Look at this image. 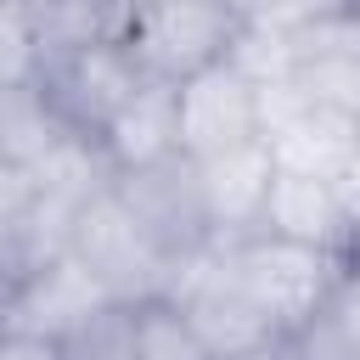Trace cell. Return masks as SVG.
Listing matches in <instances>:
<instances>
[{
	"label": "cell",
	"instance_id": "6da1fadb",
	"mask_svg": "<svg viewBox=\"0 0 360 360\" xmlns=\"http://www.w3.org/2000/svg\"><path fill=\"white\" fill-rule=\"evenodd\" d=\"M248 22L225 0H152L124 17V51L141 79L186 84L236 56Z\"/></svg>",
	"mask_w": 360,
	"mask_h": 360
},
{
	"label": "cell",
	"instance_id": "44dd1931",
	"mask_svg": "<svg viewBox=\"0 0 360 360\" xmlns=\"http://www.w3.org/2000/svg\"><path fill=\"white\" fill-rule=\"evenodd\" d=\"M112 6H118V11L129 17V11H141V6H152V0H112Z\"/></svg>",
	"mask_w": 360,
	"mask_h": 360
},
{
	"label": "cell",
	"instance_id": "5bb4252c",
	"mask_svg": "<svg viewBox=\"0 0 360 360\" xmlns=\"http://www.w3.org/2000/svg\"><path fill=\"white\" fill-rule=\"evenodd\" d=\"M68 135H73V129L56 118L51 96L39 90V79L0 90V163L34 169V163H45Z\"/></svg>",
	"mask_w": 360,
	"mask_h": 360
},
{
	"label": "cell",
	"instance_id": "5b68a950",
	"mask_svg": "<svg viewBox=\"0 0 360 360\" xmlns=\"http://www.w3.org/2000/svg\"><path fill=\"white\" fill-rule=\"evenodd\" d=\"M259 118H264V146H270L276 169L343 180V169L360 152V118L321 101L292 73L259 84Z\"/></svg>",
	"mask_w": 360,
	"mask_h": 360
},
{
	"label": "cell",
	"instance_id": "277c9868",
	"mask_svg": "<svg viewBox=\"0 0 360 360\" xmlns=\"http://www.w3.org/2000/svg\"><path fill=\"white\" fill-rule=\"evenodd\" d=\"M68 253H73V259L101 281V292L118 298V304H158V298H169L174 270H180V264L135 225V214L118 202L112 186L96 191V197L79 208L73 236H68Z\"/></svg>",
	"mask_w": 360,
	"mask_h": 360
},
{
	"label": "cell",
	"instance_id": "d6986e66",
	"mask_svg": "<svg viewBox=\"0 0 360 360\" xmlns=\"http://www.w3.org/2000/svg\"><path fill=\"white\" fill-rule=\"evenodd\" d=\"M0 360H62V349L34 338H0Z\"/></svg>",
	"mask_w": 360,
	"mask_h": 360
},
{
	"label": "cell",
	"instance_id": "8fae6325",
	"mask_svg": "<svg viewBox=\"0 0 360 360\" xmlns=\"http://www.w3.org/2000/svg\"><path fill=\"white\" fill-rule=\"evenodd\" d=\"M197 169H202V197H208L214 242H242V236H253L259 219H264L270 180H276V158H270V146L253 141V146L202 158Z\"/></svg>",
	"mask_w": 360,
	"mask_h": 360
},
{
	"label": "cell",
	"instance_id": "9c48e42d",
	"mask_svg": "<svg viewBox=\"0 0 360 360\" xmlns=\"http://www.w3.org/2000/svg\"><path fill=\"white\" fill-rule=\"evenodd\" d=\"M107 304L101 281L73 259L56 253L39 270H28L6 298H0V338H34V343H62L84 315Z\"/></svg>",
	"mask_w": 360,
	"mask_h": 360
},
{
	"label": "cell",
	"instance_id": "52a82bcc",
	"mask_svg": "<svg viewBox=\"0 0 360 360\" xmlns=\"http://www.w3.org/2000/svg\"><path fill=\"white\" fill-rule=\"evenodd\" d=\"M39 90L51 96L56 118H62L73 135L96 141V135L118 118V107L141 90V68L129 62L124 39H101V45H84V51H73V56L39 62Z\"/></svg>",
	"mask_w": 360,
	"mask_h": 360
},
{
	"label": "cell",
	"instance_id": "4fadbf2b",
	"mask_svg": "<svg viewBox=\"0 0 360 360\" xmlns=\"http://www.w3.org/2000/svg\"><path fill=\"white\" fill-rule=\"evenodd\" d=\"M28 17V34L39 45V62L73 56L101 39H124V11L112 0H17Z\"/></svg>",
	"mask_w": 360,
	"mask_h": 360
},
{
	"label": "cell",
	"instance_id": "9a60e30c",
	"mask_svg": "<svg viewBox=\"0 0 360 360\" xmlns=\"http://www.w3.org/2000/svg\"><path fill=\"white\" fill-rule=\"evenodd\" d=\"M56 349H62V360H141V304L107 298Z\"/></svg>",
	"mask_w": 360,
	"mask_h": 360
},
{
	"label": "cell",
	"instance_id": "2e32d148",
	"mask_svg": "<svg viewBox=\"0 0 360 360\" xmlns=\"http://www.w3.org/2000/svg\"><path fill=\"white\" fill-rule=\"evenodd\" d=\"M141 360H208V349L197 343L186 315L158 298V304H141Z\"/></svg>",
	"mask_w": 360,
	"mask_h": 360
},
{
	"label": "cell",
	"instance_id": "30bf717a",
	"mask_svg": "<svg viewBox=\"0 0 360 360\" xmlns=\"http://www.w3.org/2000/svg\"><path fill=\"white\" fill-rule=\"evenodd\" d=\"M259 231H264V236L304 242V248H326V253H338V259H349V264H354V253H360V231H354V219H349V202H343L338 180H321V174L276 169Z\"/></svg>",
	"mask_w": 360,
	"mask_h": 360
},
{
	"label": "cell",
	"instance_id": "8992f818",
	"mask_svg": "<svg viewBox=\"0 0 360 360\" xmlns=\"http://www.w3.org/2000/svg\"><path fill=\"white\" fill-rule=\"evenodd\" d=\"M118 202L135 214V225L174 259H197L202 248H214V225H208V197H202V169L186 152H169L146 169H124L112 174Z\"/></svg>",
	"mask_w": 360,
	"mask_h": 360
},
{
	"label": "cell",
	"instance_id": "7c38bea8",
	"mask_svg": "<svg viewBox=\"0 0 360 360\" xmlns=\"http://www.w3.org/2000/svg\"><path fill=\"white\" fill-rule=\"evenodd\" d=\"M96 146H101V158L112 163V174L146 169V163L180 152V84L141 79V90L118 107V118L96 135Z\"/></svg>",
	"mask_w": 360,
	"mask_h": 360
},
{
	"label": "cell",
	"instance_id": "3957f363",
	"mask_svg": "<svg viewBox=\"0 0 360 360\" xmlns=\"http://www.w3.org/2000/svg\"><path fill=\"white\" fill-rule=\"evenodd\" d=\"M163 304H174L186 315V326L197 332V343L208 349V360H270L287 343L281 326L236 287V276L219 259V242L202 248L197 259H186L174 270V287H169Z\"/></svg>",
	"mask_w": 360,
	"mask_h": 360
},
{
	"label": "cell",
	"instance_id": "ac0fdd59",
	"mask_svg": "<svg viewBox=\"0 0 360 360\" xmlns=\"http://www.w3.org/2000/svg\"><path fill=\"white\" fill-rule=\"evenodd\" d=\"M332 326H338V338L360 354V264H349L343 276H338V287H332V298H326V309H321Z\"/></svg>",
	"mask_w": 360,
	"mask_h": 360
},
{
	"label": "cell",
	"instance_id": "cb8c5ba5",
	"mask_svg": "<svg viewBox=\"0 0 360 360\" xmlns=\"http://www.w3.org/2000/svg\"><path fill=\"white\" fill-rule=\"evenodd\" d=\"M354 264H360V253H354Z\"/></svg>",
	"mask_w": 360,
	"mask_h": 360
},
{
	"label": "cell",
	"instance_id": "7402d4cb",
	"mask_svg": "<svg viewBox=\"0 0 360 360\" xmlns=\"http://www.w3.org/2000/svg\"><path fill=\"white\" fill-rule=\"evenodd\" d=\"M0 6H11V0H0Z\"/></svg>",
	"mask_w": 360,
	"mask_h": 360
},
{
	"label": "cell",
	"instance_id": "7a4b0ae2",
	"mask_svg": "<svg viewBox=\"0 0 360 360\" xmlns=\"http://www.w3.org/2000/svg\"><path fill=\"white\" fill-rule=\"evenodd\" d=\"M219 259L236 276V287L281 326V338H292L298 326H309L326 309L338 276L349 270V259H338L326 248H304V242L264 236V231H253L242 242H219Z\"/></svg>",
	"mask_w": 360,
	"mask_h": 360
},
{
	"label": "cell",
	"instance_id": "ffe728a7",
	"mask_svg": "<svg viewBox=\"0 0 360 360\" xmlns=\"http://www.w3.org/2000/svg\"><path fill=\"white\" fill-rule=\"evenodd\" d=\"M338 191H343V202H349V219H354V231H360V152H354V163L343 169Z\"/></svg>",
	"mask_w": 360,
	"mask_h": 360
},
{
	"label": "cell",
	"instance_id": "603a6c76",
	"mask_svg": "<svg viewBox=\"0 0 360 360\" xmlns=\"http://www.w3.org/2000/svg\"><path fill=\"white\" fill-rule=\"evenodd\" d=\"M270 360H281V354H270Z\"/></svg>",
	"mask_w": 360,
	"mask_h": 360
},
{
	"label": "cell",
	"instance_id": "e0dca14e",
	"mask_svg": "<svg viewBox=\"0 0 360 360\" xmlns=\"http://www.w3.org/2000/svg\"><path fill=\"white\" fill-rule=\"evenodd\" d=\"M28 79H39V45L28 34L22 6L11 0V6H0V90L6 84H28Z\"/></svg>",
	"mask_w": 360,
	"mask_h": 360
},
{
	"label": "cell",
	"instance_id": "ba28073f",
	"mask_svg": "<svg viewBox=\"0 0 360 360\" xmlns=\"http://www.w3.org/2000/svg\"><path fill=\"white\" fill-rule=\"evenodd\" d=\"M253 141H264L259 84L236 62H219L180 84V152L186 158L202 163V158H219V152H236Z\"/></svg>",
	"mask_w": 360,
	"mask_h": 360
}]
</instances>
